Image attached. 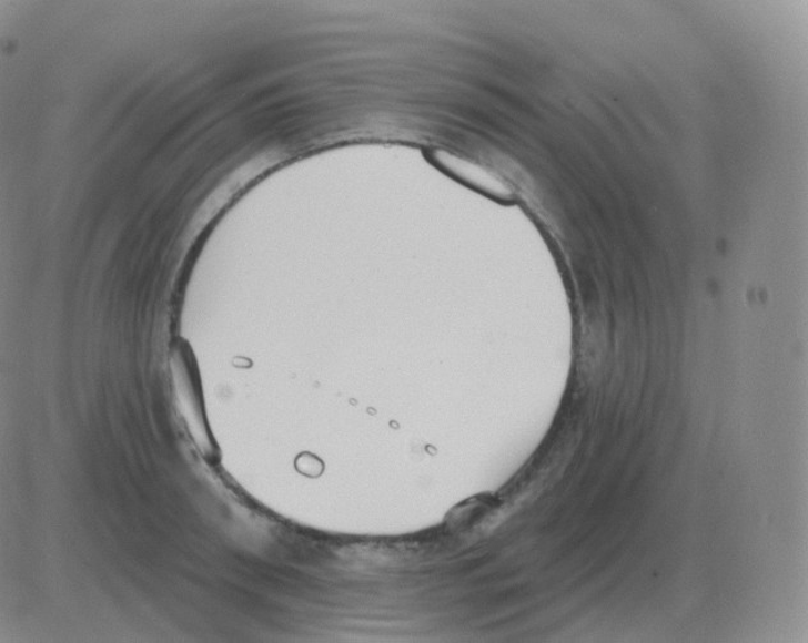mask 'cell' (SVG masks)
Listing matches in <instances>:
<instances>
[{"label":"cell","instance_id":"1","mask_svg":"<svg viewBox=\"0 0 808 643\" xmlns=\"http://www.w3.org/2000/svg\"><path fill=\"white\" fill-rule=\"evenodd\" d=\"M434 163L443 171L456 176L457 180L473 185L478 191L504 197L508 193L504 183L486 167L473 163L465 157L451 154V152L435 151L432 156Z\"/></svg>","mask_w":808,"mask_h":643}]
</instances>
